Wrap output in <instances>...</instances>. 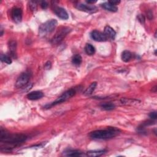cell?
Listing matches in <instances>:
<instances>
[{
	"label": "cell",
	"instance_id": "obj_1",
	"mask_svg": "<svg viewBox=\"0 0 157 157\" xmlns=\"http://www.w3.org/2000/svg\"><path fill=\"white\" fill-rule=\"evenodd\" d=\"M26 135L22 134H11L2 128L0 131V142L5 144V150H11L14 146L19 145L27 140Z\"/></svg>",
	"mask_w": 157,
	"mask_h": 157
},
{
	"label": "cell",
	"instance_id": "obj_2",
	"mask_svg": "<svg viewBox=\"0 0 157 157\" xmlns=\"http://www.w3.org/2000/svg\"><path fill=\"white\" fill-rule=\"evenodd\" d=\"M119 130L115 128L109 127L107 130H96L90 134V137L96 140H106L114 138L118 134Z\"/></svg>",
	"mask_w": 157,
	"mask_h": 157
},
{
	"label": "cell",
	"instance_id": "obj_3",
	"mask_svg": "<svg viewBox=\"0 0 157 157\" xmlns=\"http://www.w3.org/2000/svg\"><path fill=\"white\" fill-rule=\"evenodd\" d=\"M57 25V21L55 19H52L43 23L39 27V34L41 36H44L50 33L55 28Z\"/></svg>",
	"mask_w": 157,
	"mask_h": 157
},
{
	"label": "cell",
	"instance_id": "obj_4",
	"mask_svg": "<svg viewBox=\"0 0 157 157\" xmlns=\"http://www.w3.org/2000/svg\"><path fill=\"white\" fill-rule=\"evenodd\" d=\"M76 93V90L75 88L69 89L67 90V92H65L64 93L62 94L55 101L52 102L51 104L45 106V107H47V108H50V107H51L52 106L59 104L60 103L65 102L66 101H67L68 100H69V99H70L73 96L75 95Z\"/></svg>",
	"mask_w": 157,
	"mask_h": 157
},
{
	"label": "cell",
	"instance_id": "obj_5",
	"mask_svg": "<svg viewBox=\"0 0 157 157\" xmlns=\"http://www.w3.org/2000/svg\"><path fill=\"white\" fill-rule=\"evenodd\" d=\"M30 78V75L29 73L25 72L20 74L15 82V87L21 88L27 85Z\"/></svg>",
	"mask_w": 157,
	"mask_h": 157
},
{
	"label": "cell",
	"instance_id": "obj_6",
	"mask_svg": "<svg viewBox=\"0 0 157 157\" xmlns=\"http://www.w3.org/2000/svg\"><path fill=\"white\" fill-rule=\"evenodd\" d=\"M69 32V30L68 28L63 27V28L60 29V30L57 33L55 36L52 39V43L53 44H58L59 43H60Z\"/></svg>",
	"mask_w": 157,
	"mask_h": 157
},
{
	"label": "cell",
	"instance_id": "obj_7",
	"mask_svg": "<svg viewBox=\"0 0 157 157\" xmlns=\"http://www.w3.org/2000/svg\"><path fill=\"white\" fill-rule=\"evenodd\" d=\"M12 18L15 23H20L22 19V11L19 7H14L11 12Z\"/></svg>",
	"mask_w": 157,
	"mask_h": 157
},
{
	"label": "cell",
	"instance_id": "obj_8",
	"mask_svg": "<svg viewBox=\"0 0 157 157\" xmlns=\"http://www.w3.org/2000/svg\"><path fill=\"white\" fill-rule=\"evenodd\" d=\"M91 36L93 39L98 41V42H103L107 41V38L103 33L98 30H94L91 33Z\"/></svg>",
	"mask_w": 157,
	"mask_h": 157
},
{
	"label": "cell",
	"instance_id": "obj_9",
	"mask_svg": "<svg viewBox=\"0 0 157 157\" xmlns=\"http://www.w3.org/2000/svg\"><path fill=\"white\" fill-rule=\"evenodd\" d=\"M53 11H54L55 14L58 16V17L60 18L61 19L67 20L69 18L68 12L66 11V10L63 9V8L56 6L54 7V9H53Z\"/></svg>",
	"mask_w": 157,
	"mask_h": 157
},
{
	"label": "cell",
	"instance_id": "obj_10",
	"mask_svg": "<svg viewBox=\"0 0 157 157\" xmlns=\"http://www.w3.org/2000/svg\"><path fill=\"white\" fill-rule=\"evenodd\" d=\"M76 8L78 10L89 12V13H93V12H95L97 11V8L95 6L86 5H84V4H78V5H76Z\"/></svg>",
	"mask_w": 157,
	"mask_h": 157
},
{
	"label": "cell",
	"instance_id": "obj_11",
	"mask_svg": "<svg viewBox=\"0 0 157 157\" xmlns=\"http://www.w3.org/2000/svg\"><path fill=\"white\" fill-rule=\"evenodd\" d=\"M43 96L44 93L42 92H41V91H34V92H31L27 94V98L28 100L31 101L39 100V99L42 98Z\"/></svg>",
	"mask_w": 157,
	"mask_h": 157
},
{
	"label": "cell",
	"instance_id": "obj_12",
	"mask_svg": "<svg viewBox=\"0 0 157 157\" xmlns=\"http://www.w3.org/2000/svg\"><path fill=\"white\" fill-rule=\"evenodd\" d=\"M104 34L106 36L107 39H114L115 38V36H116V32H115V31L112 28H111L109 26H106L104 28Z\"/></svg>",
	"mask_w": 157,
	"mask_h": 157
},
{
	"label": "cell",
	"instance_id": "obj_13",
	"mask_svg": "<svg viewBox=\"0 0 157 157\" xmlns=\"http://www.w3.org/2000/svg\"><path fill=\"white\" fill-rule=\"evenodd\" d=\"M101 6H102L103 8H104V9H106V10H107V11H110V12H117V11H118V8H117V6H115L112 5V4H110L109 1L102 4Z\"/></svg>",
	"mask_w": 157,
	"mask_h": 157
},
{
	"label": "cell",
	"instance_id": "obj_14",
	"mask_svg": "<svg viewBox=\"0 0 157 157\" xmlns=\"http://www.w3.org/2000/svg\"><path fill=\"white\" fill-rule=\"evenodd\" d=\"M97 85L96 82H93L90 84V85L88 86V87L86 88L85 91V92L84 93L85 96H90L92 94V93L94 92V90H95L96 87Z\"/></svg>",
	"mask_w": 157,
	"mask_h": 157
},
{
	"label": "cell",
	"instance_id": "obj_15",
	"mask_svg": "<svg viewBox=\"0 0 157 157\" xmlns=\"http://www.w3.org/2000/svg\"><path fill=\"white\" fill-rule=\"evenodd\" d=\"M106 152V150H93V151H89L87 152L86 154V156H92V157H96V156H100L104 154Z\"/></svg>",
	"mask_w": 157,
	"mask_h": 157
},
{
	"label": "cell",
	"instance_id": "obj_16",
	"mask_svg": "<svg viewBox=\"0 0 157 157\" xmlns=\"http://www.w3.org/2000/svg\"><path fill=\"white\" fill-rule=\"evenodd\" d=\"M85 52L88 55H93L95 53V49L92 44H86L85 47Z\"/></svg>",
	"mask_w": 157,
	"mask_h": 157
},
{
	"label": "cell",
	"instance_id": "obj_17",
	"mask_svg": "<svg viewBox=\"0 0 157 157\" xmlns=\"http://www.w3.org/2000/svg\"><path fill=\"white\" fill-rule=\"evenodd\" d=\"M64 155L66 156H82V153L78 150H69L64 152Z\"/></svg>",
	"mask_w": 157,
	"mask_h": 157
},
{
	"label": "cell",
	"instance_id": "obj_18",
	"mask_svg": "<svg viewBox=\"0 0 157 157\" xmlns=\"http://www.w3.org/2000/svg\"><path fill=\"white\" fill-rule=\"evenodd\" d=\"M132 57V54L130 51H125L122 54V59L123 61L128 62L129 61Z\"/></svg>",
	"mask_w": 157,
	"mask_h": 157
},
{
	"label": "cell",
	"instance_id": "obj_19",
	"mask_svg": "<svg viewBox=\"0 0 157 157\" xmlns=\"http://www.w3.org/2000/svg\"><path fill=\"white\" fill-rule=\"evenodd\" d=\"M16 47H17V43H16L15 41H11L9 44V50L11 51V55L15 57V53H16Z\"/></svg>",
	"mask_w": 157,
	"mask_h": 157
},
{
	"label": "cell",
	"instance_id": "obj_20",
	"mask_svg": "<svg viewBox=\"0 0 157 157\" xmlns=\"http://www.w3.org/2000/svg\"><path fill=\"white\" fill-rule=\"evenodd\" d=\"M101 107L106 110H111L115 108V105L110 102H104L101 104Z\"/></svg>",
	"mask_w": 157,
	"mask_h": 157
},
{
	"label": "cell",
	"instance_id": "obj_21",
	"mask_svg": "<svg viewBox=\"0 0 157 157\" xmlns=\"http://www.w3.org/2000/svg\"><path fill=\"white\" fill-rule=\"evenodd\" d=\"M82 61V59L80 55H75L72 59V63L76 66H79Z\"/></svg>",
	"mask_w": 157,
	"mask_h": 157
},
{
	"label": "cell",
	"instance_id": "obj_22",
	"mask_svg": "<svg viewBox=\"0 0 157 157\" xmlns=\"http://www.w3.org/2000/svg\"><path fill=\"white\" fill-rule=\"evenodd\" d=\"M0 59H1V61L3 62V63H7L8 65H9L12 63V60L11 59V58L6 55L1 54V57H0Z\"/></svg>",
	"mask_w": 157,
	"mask_h": 157
},
{
	"label": "cell",
	"instance_id": "obj_23",
	"mask_svg": "<svg viewBox=\"0 0 157 157\" xmlns=\"http://www.w3.org/2000/svg\"><path fill=\"white\" fill-rule=\"evenodd\" d=\"M138 19L139 20V21L141 23H144V22H145V18H144L142 15H139Z\"/></svg>",
	"mask_w": 157,
	"mask_h": 157
},
{
	"label": "cell",
	"instance_id": "obj_24",
	"mask_svg": "<svg viewBox=\"0 0 157 157\" xmlns=\"http://www.w3.org/2000/svg\"><path fill=\"white\" fill-rule=\"evenodd\" d=\"M149 117L153 119V120H156L157 118V114L156 112H152L149 114Z\"/></svg>",
	"mask_w": 157,
	"mask_h": 157
},
{
	"label": "cell",
	"instance_id": "obj_25",
	"mask_svg": "<svg viewBox=\"0 0 157 157\" xmlns=\"http://www.w3.org/2000/svg\"><path fill=\"white\" fill-rule=\"evenodd\" d=\"M30 8L32 11H35L36 9V5L35 2H30Z\"/></svg>",
	"mask_w": 157,
	"mask_h": 157
},
{
	"label": "cell",
	"instance_id": "obj_26",
	"mask_svg": "<svg viewBox=\"0 0 157 157\" xmlns=\"http://www.w3.org/2000/svg\"><path fill=\"white\" fill-rule=\"evenodd\" d=\"M41 7H42L43 9H46V8L48 7V5H47V3L45 2V1H43V2H41Z\"/></svg>",
	"mask_w": 157,
	"mask_h": 157
},
{
	"label": "cell",
	"instance_id": "obj_27",
	"mask_svg": "<svg viewBox=\"0 0 157 157\" xmlns=\"http://www.w3.org/2000/svg\"><path fill=\"white\" fill-rule=\"evenodd\" d=\"M109 2L110 4H112V5L115 6H116L117 5H118V4H119L120 3V1H109Z\"/></svg>",
	"mask_w": 157,
	"mask_h": 157
},
{
	"label": "cell",
	"instance_id": "obj_28",
	"mask_svg": "<svg viewBox=\"0 0 157 157\" xmlns=\"http://www.w3.org/2000/svg\"><path fill=\"white\" fill-rule=\"evenodd\" d=\"M96 2V1H86V3L88 4H94Z\"/></svg>",
	"mask_w": 157,
	"mask_h": 157
},
{
	"label": "cell",
	"instance_id": "obj_29",
	"mask_svg": "<svg viewBox=\"0 0 157 157\" xmlns=\"http://www.w3.org/2000/svg\"><path fill=\"white\" fill-rule=\"evenodd\" d=\"M152 91H153V92H156V86H155L153 88Z\"/></svg>",
	"mask_w": 157,
	"mask_h": 157
}]
</instances>
